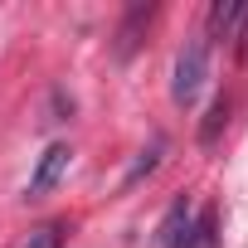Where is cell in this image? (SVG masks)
<instances>
[{
  "mask_svg": "<svg viewBox=\"0 0 248 248\" xmlns=\"http://www.w3.org/2000/svg\"><path fill=\"white\" fill-rule=\"evenodd\" d=\"M204 78H209V44H204V39H190V44L180 49V59H175V78H170V97H175L180 107H190V102L200 97Z\"/></svg>",
  "mask_w": 248,
  "mask_h": 248,
  "instance_id": "cell-1",
  "label": "cell"
},
{
  "mask_svg": "<svg viewBox=\"0 0 248 248\" xmlns=\"http://www.w3.org/2000/svg\"><path fill=\"white\" fill-rule=\"evenodd\" d=\"M68 166H73V151H68V146H49V151L39 156V166H34V175H30V190H25V195H30V200H44V195L68 175Z\"/></svg>",
  "mask_w": 248,
  "mask_h": 248,
  "instance_id": "cell-2",
  "label": "cell"
},
{
  "mask_svg": "<svg viewBox=\"0 0 248 248\" xmlns=\"http://www.w3.org/2000/svg\"><path fill=\"white\" fill-rule=\"evenodd\" d=\"M156 243L161 248H190V200H175L170 204V214L156 229Z\"/></svg>",
  "mask_w": 248,
  "mask_h": 248,
  "instance_id": "cell-3",
  "label": "cell"
},
{
  "mask_svg": "<svg viewBox=\"0 0 248 248\" xmlns=\"http://www.w3.org/2000/svg\"><path fill=\"white\" fill-rule=\"evenodd\" d=\"M243 15H248L243 0H214V10H209V34H214V39H233L238 25H243Z\"/></svg>",
  "mask_w": 248,
  "mask_h": 248,
  "instance_id": "cell-4",
  "label": "cell"
},
{
  "mask_svg": "<svg viewBox=\"0 0 248 248\" xmlns=\"http://www.w3.org/2000/svg\"><path fill=\"white\" fill-rule=\"evenodd\" d=\"M224 122H229V97H214V107L204 112V127H200V146H214L219 141Z\"/></svg>",
  "mask_w": 248,
  "mask_h": 248,
  "instance_id": "cell-5",
  "label": "cell"
},
{
  "mask_svg": "<svg viewBox=\"0 0 248 248\" xmlns=\"http://www.w3.org/2000/svg\"><path fill=\"white\" fill-rule=\"evenodd\" d=\"M63 233H68L63 224H44V229H34V233H30V243H25V248H63Z\"/></svg>",
  "mask_w": 248,
  "mask_h": 248,
  "instance_id": "cell-6",
  "label": "cell"
},
{
  "mask_svg": "<svg viewBox=\"0 0 248 248\" xmlns=\"http://www.w3.org/2000/svg\"><path fill=\"white\" fill-rule=\"evenodd\" d=\"M156 161H161V146H151V151H141V161H137V166L127 170V180H122V185H127V190H132V185H137V180H141L146 170H156Z\"/></svg>",
  "mask_w": 248,
  "mask_h": 248,
  "instance_id": "cell-7",
  "label": "cell"
}]
</instances>
